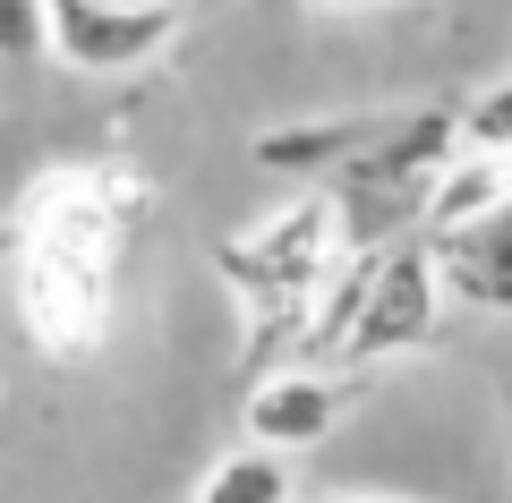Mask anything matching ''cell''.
I'll use <instances>...</instances> for the list:
<instances>
[{
  "label": "cell",
  "mask_w": 512,
  "mask_h": 503,
  "mask_svg": "<svg viewBox=\"0 0 512 503\" xmlns=\"http://www.w3.org/2000/svg\"><path fill=\"white\" fill-rule=\"evenodd\" d=\"M154 214V188L111 162L43 171L18 197V324L43 359H94L111 333V273L128 222Z\"/></svg>",
  "instance_id": "cell-1"
},
{
  "label": "cell",
  "mask_w": 512,
  "mask_h": 503,
  "mask_svg": "<svg viewBox=\"0 0 512 503\" xmlns=\"http://www.w3.org/2000/svg\"><path fill=\"white\" fill-rule=\"evenodd\" d=\"M342 231H350V214L333 197H299V205H282V214L248 222V231L222 248V273L239 282L248 316H265V307H282V316H316V299L333 290Z\"/></svg>",
  "instance_id": "cell-2"
},
{
  "label": "cell",
  "mask_w": 512,
  "mask_h": 503,
  "mask_svg": "<svg viewBox=\"0 0 512 503\" xmlns=\"http://www.w3.org/2000/svg\"><path fill=\"white\" fill-rule=\"evenodd\" d=\"M444 273H436V248L427 239H402V248H376L359 265V307H350V342L342 359L367 367V359H393V350H419L444 316Z\"/></svg>",
  "instance_id": "cell-3"
},
{
  "label": "cell",
  "mask_w": 512,
  "mask_h": 503,
  "mask_svg": "<svg viewBox=\"0 0 512 503\" xmlns=\"http://www.w3.org/2000/svg\"><path fill=\"white\" fill-rule=\"evenodd\" d=\"M180 35V9H103V0H52V60L86 77H120Z\"/></svg>",
  "instance_id": "cell-4"
},
{
  "label": "cell",
  "mask_w": 512,
  "mask_h": 503,
  "mask_svg": "<svg viewBox=\"0 0 512 503\" xmlns=\"http://www.w3.org/2000/svg\"><path fill=\"white\" fill-rule=\"evenodd\" d=\"M333 418H342V384L316 376V367H282V376H265L248 393V444L265 452H316L333 435Z\"/></svg>",
  "instance_id": "cell-5"
},
{
  "label": "cell",
  "mask_w": 512,
  "mask_h": 503,
  "mask_svg": "<svg viewBox=\"0 0 512 503\" xmlns=\"http://www.w3.org/2000/svg\"><path fill=\"white\" fill-rule=\"evenodd\" d=\"M436 248V273H444V299L453 307H478V316H512V205L470 231H444L427 239Z\"/></svg>",
  "instance_id": "cell-6"
},
{
  "label": "cell",
  "mask_w": 512,
  "mask_h": 503,
  "mask_svg": "<svg viewBox=\"0 0 512 503\" xmlns=\"http://www.w3.org/2000/svg\"><path fill=\"white\" fill-rule=\"evenodd\" d=\"M504 205H512V154H478V145H461L436 180H427V197H419V231L444 239V231H470V222L504 214Z\"/></svg>",
  "instance_id": "cell-7"
},
{
  "label": "cell",
  "mask_w": 512,
  "mask_h": 503,
  "mask_svg": "<svg viewBox=\"0 0 512 503\" xmlns=\"http://www.w3.org/2000/svg\"><path fill=\"white\" fill-rule=\"evenodd\" d=\"M197 503H308V495H299V478H291L282 452L239 444V452H222V461L197 478Z\"/></svg>",
  "instance_id": "cell-8"
},
{
  "label": "cell",
  "mask_w": 512,
  "mask_h": 503,
  "mask_svg": "<svg viewBox=\"0 0 512 503\" xmlns=\"http://www.w3.org/2000/svg\"><path fill=\"white\" fill-rule=\"evenodd\" d=\"M461 145H478V154H512V77H495L487 94L461 103Z\"/></svg>",
  "instance_id": "cell-9"
},
{
  "label": "cell",
  "mask_w": 512,
  "mask_h": 503,
  "mask_svg": "<svg viewBox=\"0 0 512 503\" xmlns=\"http://www.w3.org/2000/svg\"><path fill=\"white\" fill-rule=\"evenodd\" d=\"M0 43H9V60L52 52V0H0Z\"/></svg>",
  "instance_id": "cell-10"
},
{
  "label": "cell",
  "mask_w": 512,
  "mask_h": 503,
  "mask_svg": "<svg viewBox=\"0 0 512 503\" xmlns=\"http://www.w3.org/2000/svg\"><path fill=\"white\" fill-rule=\"evenodd\" d=\"M299 9H376V0H299Z\"/></svg>",
  "instance_id": "cell-11"
},
{
  "label": "cell",
  "mask_w": 512,
  "mask_h": 503,
  "mask_svg": "<svg viewBox=\"0 0 512 503\" xmlns=\"http://www.w3.org/2000/svg\"><path fill=\"white\" fill-rule=\"evenodd\" d=\"M103 9H180V0H103Z\"/></svg>",
  "instance_id": "cell-12"
},
{
  "label": "cell",
  "mask_w": 512,
  "mask_h": 503,
  "mask_svg": "<svg viewBox=\"0 0 512 503\" xmlns=\"http://www.w3.org/2000/svg\"><path fill=\"white\" fill-rule=\"evenodd\" d=\"M308 503H376V495H308Z\"/></svg>",
  "instance_id": "cell-13"
}]
</instances>
